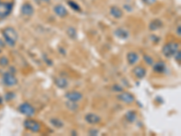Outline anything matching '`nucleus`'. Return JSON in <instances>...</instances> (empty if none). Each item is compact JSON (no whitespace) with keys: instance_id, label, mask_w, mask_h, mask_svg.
Returning <instances> with one entry per match:
<instances>
[{"instance_id":"nucleus-22","label":"nucleus","mask_w":181,"mask_h":136,"mask_svg":"<svg viewBox=\"0 0 181 136\" xmlns=\"http://www.w3.org/2000/svg\"><path fill=\"white\" fill-rule=\"evenodd\" d=\"M66 106L68 109H70L72 111H76L78 109V104L77 103H74V102H71V101H68L66 103Z\"/></svg>"},{"instance_id":"nucleus-33","label":"nucleus","mask_w":181,"mask_h":136,"mask_svg":"<svg viewBox=\"0 0 181 136\" xmlns=\"http://www.w3.org/2000/svg\"><path fill=\"white\" fill-rule=\"evenodd\" d=\"M2 103H3V97L0 96V104H2Z\"/></svg>"},{"instance_id":"nucleus-21","label":"nucleus","mask_w":181,"mask_h":136,"mask_svg":"<svg viewBox=\"0 0 181 136\" xmlns=\"http://www.w3.org/2000/svg\"><path fill=\"white\" fill-rule=\"evenodd\" d=\"M67 35H68V36L72 38V39H75L76 38V36H77V32H76V30H75V28H73V27H69L68 29H67Z\"/></svg>"},{"instance_id":"nucleus-27","label":"nucleus","mask_w":181,"mask_h":136,"mask_svg":"<svg viewBox=\"0 0 181 136\" xmlns=\"http://www.w3.org/2000/svg\"><path fill=\"white\" fill-rule=\"evenodd\" d=\"M112 90L114 91V92H117V93H120V92H122V90L123 88L120 86V85H119V84H114L113 86H112Z\"/></svg>"},{"instance_id":"nucleus-1","label":"nucleus","mask_w":181,"mask_h":136,"mask_svg":"<svg viewBox=\"0 0 181 136\" xmlns=\"http://www.w3.org/2000/svg\"><path fill=\"white\" fill-rule=\"evenodd\" d=\"M3 37L8 46H15L18 40V34L14 27L8 26L3 30Z\"/></svg>"},{"instance_id":"nucleus-11","label":"nucleus","mask_w":181,"mask_h":136,"mask_svg":"<svg viewBox=\"0 0 181 136\" xmlns=\"http://www.w3.org/2000/svg\"><path fill=\"white\" fill-rule=\"evenodd\" d=\"M133 73L138 79H142L146 75V69L141 65H137L133 68Z\"/></svg>"},{"instance_id":"nucleus-23","label":"nucleus","mask_w":181,"mask_h":136,"mask_svg":"<svg viewBox=\"0 0 181 136\" xmlns=\"http://www.w3.org/2000/svg\"><path fill=\"white\" fill-rule=\"evenodd\" d=\"M68 5H69L70 8H72L74 11H77V12L81 11V8L79 7V5L77 3H75V2H73V1L70 0V1H68Z\"/></svg>"},{"instance_id":"nucleus-25","label":"nucleus","mask_w":181,"mask_h":136,"mask_svg":"<svg viewBox=\"0 0 181 136\" xmlns=\"http://www.w3.org/2000/svg\"><path fill=\"white\" fill-rule=\"evenodd\" d=\"M143 58H144V61L146 62V64H150V65H153L154 61H153V59H152L150 56H148V55H144Z\"/></svg>"},{"instance_id":"nucleus-4","label":"nucleus","mask_w":181,"mask_h":136,"mask_svg":"<svg viewBox=\"0 0 181 136\" xmlns=\"http://www.w3.org/2000/svg\"><path fill=\"white\" fill-rule=\"evenodd\" d=\"M2 80H3V84L8 86V87H11V86H15L17 84L18 80L16 79V77L15 76V74L13 73H5L3 74V77H2Z\"/></svg>"},{"instance_id":"nucleus-6","label":"nucleus","mask_w":181,"mask_h":136,"mask_svg":"<svg viewBox=\"0 0 181 136\" xmlns=\"http://www.w3.org/2000/svg\"><path fill=\"white\" fill-rule=\"evenodd\" d=\"M13 9V4L8 3V2H4L0 3V18H5L8 16Z\"/></svg>"},{"instance_id":"nucleus-2","label":"nucleus","mask_w":181,"mask_h":136,"mask_svg":"<svg viewBox=\"0 0 181 136\" xmlns=\"http://www.w3.org/2000/svg\"><path fill=\"white\" fill-rule=\"evenodd\" d=\"M179 47V45L176 42H169V43H167L165 46L162 48V53L163 55L165 56L167 58H169L171 56H173L176 52L178 50Z\"/></svg>"},{"instance_id":"nucleus-16","label":"nucleus","mask_w":181,"mask_h":136,"mask_svg":"<svg viewBox=\"0 0 181 136\" xmlns=\"http://www.w3.org/2000/svg\"><path fill=\"white\" fill-rule=\"evenodd\" d=\"M162 26H163V23L160 19H154L150 22L149 28L151 31H156L157 29L161 28Z\"/></svg>"},{"instance_id":"nucleus-7","label":"nucleus","mask_w":181,"mask_h":136,"mask_svg":"<svg viewBox=\"0 0 181 136\" xmlns=\"http://www.w3.org/2000/svg\"><path fill=\"white\" fill-rule=\"evenodd\" d=\"M64 96H65V98L67 99V101H71V102H74V103H78L80 101H82V99L83 98V94L78 92V91H70V92H67Z\"/></svg>"},{"instance_id":"nucleus-8","label":"nucleus","mask_w":181,"mask_h":136,"mask_svg":"<svg viewBox=\"0 0 181 136\" xmlns=\"http://www.w3.org/2000/svg\"><path fill=\"white\" fill-rule=\"evenodd\" d=\"M118 100L125 103V104H131L135 101V97L133 95H131L130 93L128 92H122L120 93L118 96H117Z\"/></svg>"},{"instance_id":"nucleus-17","label":"nucleus","mask_w":181,"mask_h":136,"mask_svg":"<svg viewBox=\"0 0 181 136\" xmlns=\"http://www.w3.org/2000/svg\"><path fill=\"white\" fill-rule=\"evenodd\" d=\"M125 118H126L127 122L132 123L135 121L137 120V112L134 110H130L125 113Z\"/></svg>"},{"instance_id":"nucleus-5","label":"nucleus","mask_w":181,"mask_h":136,"mask_svg":"<svg viewBox=\"0 0 181 136\" xmlns=\"http://www.w3.org/2000/svg\"><path fill=\"white\" fill-rule=\"evenodd\" d=\"M24 126L26 130L30 131L32 133H38L41 129V124L38 122L32 119H26L24 122Z\"/></svg>"},{"instance_id":"nucleus-28","label":"nucleus","mask_w":181,"mask_h":136,"mask_svg":"<svg viewBox=\"0 0 181 136\" xmlns=\"http://www.w3.org/2000/svg\"><path fill=\"white\" fill-rule=\"evenodd\" d=\"M14 97H15V95H14L12 92H9V93H8V94L6 95V97H5V98H6L7 101H10V100H12Z\"/></svg>"},{"instance_id":"nucleus-32","label":"nucleus","mask_w":181,"mask_h":136,"mask_svg":"<svg viewBox=\"0 0 181 136\" xmlns=\"http://www.w3.org/2000/svg\"><path fill=\"white\" fill-rule=\"evenodd\" d=\"M39 1H41V2H44V3H49L51 0H39Z\"/></svg>"},{"instance_id":"nucleus-15","label":"nucleus","mask_w":181,"mask_h":136,"mask_svg":"<svg viewBox=\"0 0 181 136\" xmlns=\"http://www.w3.org/2000/svg\"><path fill=\"white\" fill-rule=\"evenodd\" d=\"M110 13L111 16H113L114 18H120V17H122L123 16V11H122V9H120L118 7H115V6H113V7H111L110 9Z\"/></svg>"},{"instance_id":"nucleus-3","label":"nucleus","mask_w":181,"mask_h":136,"mask_svg":"<svg viewBox=\"0 0 181 136\" xmlns=\"http://www.w3.org/2000/svg\"><path fill=\"white\" fill-rule=\"evenodd\" d=\"M18 111L21 112L22 114L27 116V117H32L35 113V109L32 106V104L27 103V102L20 104L18 106Z\"/></svg>"},{"instance_id":"nucleus-9","label":"nucleus","mask_w":181,"mask_h":136,"mask_svg":"<svg viewBox=\"0 0 181 136\" xmlns=\"http://www.w3.org/2000/svg\"><path fill=\"white\" fill-rule=\"evenodd\" d=\"M85 121H86L88 123L90 124H97L101 122V117L98 116L97 114L93 113V112H90V113H87L85 115Z\"/></svg>"},{"instance_id":"nucleus-20","label":"nucleus","mask_w":181,"mask_h":136,"mask_svg":"<svg viewBox=\"0 0 181 136\" xmlns=\"http://www.w3.org/2000/svg\"><path fill=\"white\" fill-rule=\"evenodd\" d=\"M50 122H51V123H52L55 127H56V128H62V127L63 126V121L60 120V119H57V118H52V119L50 120Z\"/></svg>"},{"instance_id":"nucleus-26","label":"nucleus","mask_w":181,"mask_h":136,"mask_svg":"<svg viewBox=\"0 0 181 136\" xmlns=\"http://www.w3.org/2000/svg\"><path fill=\"white\" fill-rule=\"evenodd\" d=\"M175 56V59H176V61L178 63V64H180V62H181V52H180V50L178 49L177 52H176V54L174 55Z\"/></svg>"},{"instance_id":"nucleus-19","label":"nucleus","mask_w":181,"mask_h":136,"mask_svg":"<svg viewBox=\"0 0 181 136\" xmlns=\"http://www.w3.org/2000/svg\"><path fill=\"white\" fill-rule=\"evenodd\" d=\"M153 70L154 72L161 73L166 71V64L164 62H157L155 64H153Z\"/></svg>"},{"instance_id":"nucleus-29","label":"nucleus","mask_w":181,"mask_h":136,"mask_svg":"<svg viewBox=\"0 0 181 136\" xmlns=\"http://www.w3.org/2000/svg\"><path fill=\"white\" fill-rule=\"evenodd\" d=\"M98 133H99V131H98V130H95V129H92V130L89 131V134H90V135H98Z\"/></svg>"},{"instance_id":"nucleus-18","label":"nucleus","mask_w":181,"mask_h":136,"mask_svg":"<svg viewBox=\"0 0 181 136\" xmlns=\"http://www.w3.org/2000/svg\"><path fill=\"white\" fill-rule=\"evenodd\" d=\"M114 34H115V35L117 37L120 38V39H127L129 37V32L127 30H125V29H123V28L116 29Z\"/></svg>"},{"instance_id":"nucleus-30","label":"nucleus","mask_w":181,"mask_h":136,"mask_svg":"<svg viewBox=\"0 0 181 136\" xmlns=\"http://www.w3.org/2000/svg\"><path fill=\"white\" fill-rule=\"evenodd\" d=\"M144 3H146L147 5H153L157 0H143Z\"/></svg>"},{"instance_id":"nucleus-24","label":"nucleus","mask_w":181,"mask_h":136,"mask_svg":"<svg viewBox=\"0 0 181 136\" xmlns=\"http://www.w3.org/2000/svg\"><path fill=\"white\" fill-rule=\"evenodd\" d=\"M8 64H9V60L8 59V57H6V56L0 57V65L1 66L6 67V66H8Z\"/></svg>"},{"instance_id":"nucleus-13","label":"nucleus","mask_w":181,"mask_h":136,"mask_svg":"<svg viewBox=\"0 0 181 136\" xmlns=\"http://www.w3.org/2000/svg\"><path fill=\"white\" fill-rule=\"evenodd\" d=\"M55 85L60 89H65L68 86V81L64 77H56L55 80Z\"/></svg>"},{"instance_id":"nucleus-10","label":"nucleus","mask_w":181,"mask_h":136,"mask_svg":"<svg viewBox=\"0 0 181 136\" xmlns=\"http://www.w3.org/2000/svg\"><path fill=\"white\" fill-rule=\"evenodd\" d=\"M54 11H55V14L61 18H64L65 16H67V15H68L67 9L64 8L63 5H60V4L55 6V8H54Z\"/></svg>"},{"instance_id":"nucleus-12","label":"nucleus","mask_w":181,"mask_h":136,"mask_svg":"<svg viewBox=\"0 0 181 136\" xmlns=\"http://www.w3.org/2000/svg\"><path fill=\"white\" fill-rule=\"evenodd\" d=\"M34 11H35V9L31 4H29V3H24L21 8V12L24 16H31L34 14Z\"/></svg>"},{"instance_id":"nucleus-14","label":"nucleus","mask_w":181,"mask_h":136,"mask_svg":"<svg viewBox=\"0 0 181 136\" xmlns=\"http://www.w3.org/2000/svg\"><path fill=\"white\" fill-rule=\"evenodd\" d=\"M127 61H128L129 64H130V65L135 64L139 61V56H138V54L135 53V52H129V53L127 54Z\"/></svg>"},{"instance_id":"nucleus-31","label":"nucleus","mask_w":181,"mask_h":136,"mask_svg":"<svg viewBox=\"0 0 181 136\" xmlns=\"http://www.w3.org/2000/svg\"><path fill=\"white\" fill-rule=\"evenodd\" d=\"M177 34L180 36L181 35V26L180 25H178V28H177Z\"/></svg>"}]
</instances>
